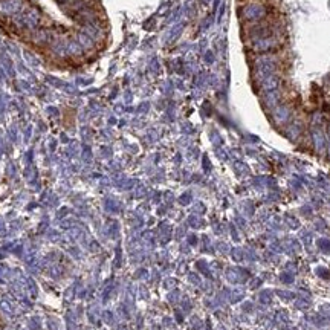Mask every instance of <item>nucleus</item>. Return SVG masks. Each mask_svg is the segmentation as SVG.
<instances>
[{
    "mask_svg": "<svg viewBox=\"0 0 330 330\" xmlns=\"http://www.w3.org/2000/svg\"><path fill=\"white\" fill-rule=\"evenodd\" d=\"M274 14L272 7L264 2H254V0H246V2L238 8V17L242 25L255 23Z\"/></svg>",
    "mask_w": 330,
    "mask_h": 330,
    "instance_id": "1",
    "label": "nucleus"
},
{
    "mask_svg": "<svg viewBox=\"0 0 330 330\" xmlns=\"http://www.w3.org/2000/svg\"><path fill=\"white\" fill-rule=\"evenodd\" d=\"M248 51L254 55H263V54H272V52H280L284 48V34L278 36H271L258 40H252L246 43Z\"/></svg>",
    "mask_w": 330,
    "mask_h": 330,
    "instance_id": "2",
    "label": "nucleus"
},
{
    "mask_svg": "<svg viewBox=\"0 0 330 330\" xmlns=\"http://www.w3.org/2000/svg\"><path fill=\"white\" fill-rule=\"evenodd\" d=\"M254 2H264V4H272V0H254Z\"/></svg>",
    "mask_w": 330,
    "mask_h": 330,
    "instance_id": "3",
    "label": "nucleus"
}]
</instances>
